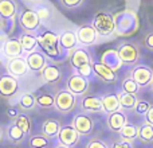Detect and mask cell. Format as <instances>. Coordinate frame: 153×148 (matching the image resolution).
I'll return each instance as SVG.
<instances>
[{
	"label": "cell",
	"instance_id": "6da1fadb",
	"mask_svg": "<svg viewBox=\"0 0 153 148\" xmlns=\"http://www.w3.org/2000/svg\"><path fill=\"white\" fill-rule=\"evenodd\" d=\"M93 27L101 37H109L114 32L116 23L110 13L108 12H97L93 19Z\"/></svg>",
	"mask_w": 153,
	"mask_h": 148
},
{
	"label": "cell",
	"instance_id": "7a4b0ae2",
	"mask_svg": "<svg viewBox=\"0 0 153 148\" xmlns=\"http://www.w3.org/2000/svg\"><path fill=\"white\" fill-rule=\"evenodd\" d=\"M38 45L40 46L43 51H45L47 55L54 57L58 54V42H59V37L54 32L46 31L43 34L38 35Z\"/></svg>",
	"mask_w": 153,
	"mask_h": 148
},
{
	"label": "cell",
	"instance_id": "3957f363",
	"mask_svg": "<svg viewBox=\"0 0 153 148\" xmlns=\"http://www.w3.org/2000/svg\"><path fill=\"white\" fill-rule=\"evenodd\" d=\"M67 89L74 96H82L89 89V79L81 74H71L67 79Z\"/></svg>",
	"mask_w": 153,
	"mask_h": 148
},
{
	"label": "cell",
	"instance_id": "277c9868",
	"mask_svg": "<svg viewBox=\"0 0 153 148\" xmlns=\"http://www.w3.org/2000/svg\"><path fill=\"white\" fill-rule=\"evenodd\" d=\"M55 106L61 112H71L75 106V97L69 90H59L55 96Z\"/></svg>",
	"mask_w": 153,
	"mask_h": 148
},
{
	"label": "cell",
	"instance_id": "5b68a950",
	"mask_svg": "<svg viewBox=\"0 0 153 148\" xmlns=\"http://www.w3.org/2000/svg\"><path fill=\"white\" fill-rule=\"evenodd\" d=\"M58 141L61 146L70 147L75 146L79 140V133L73 125H66V127H61V131L58 133Z\"/></svg>",
	"mask_w": 153,
	"mask_h": 148
},
{
	"label": "cell",
	"instance_id": "8992f818",
	"mask_svg": "<svg viewBox=\"0 0 153 148\" xmlns=\"http://www.w3.org/2000/svg\"><path fill=\"white\" fill-rule=\"evenodd\" d=\"M19 84L13 75H1L0 77V96L3 98H10L18 92Z\"/></svg>",
	"mask_w": 153,
	"mask_h": 148
},
{
	"label": "cell",
	"instance_id": "52a82bcc",
	"mask_svg": "<svg viewBox=\"0 0 153 148\" xmlns=\"http://www.w3.org/2000/svg\"><path fill=\"white\" fill-rule=\"evenodd\" d=\"M19 22H20V26L23 27L26 31H34L40 24V19H39V16H38L36 11H32V10H27V11H24V12H22L20 18H19Z\"/></svg>",
	"mask_w": 153,
	"mask_h": 148
},
{
	"label": "cell",
	"instance_id": "ba28073f",
	"mask_svg": "<svg viewBox=\"0 0 153 148\" xmlns=\"http://www.w3.org/2000/svg\"><path fill=\"white\" fill-rule=\"evenodd\" d=\"M132 78L137 82L138 86H146V85L152 84L153 72L152 69L146 66H137L132 70Z\"/></svg>",
	"mask_w": 153,
	"mask_h": 148
},
{
	"label": "cell",
	"instance_id": "9c48e42d",
	"mask_svg": "<svg viewBox=\"0 0 153 148\" xmlns=\"http://www.w3.org/2000/svg\"><path fill=\"white\" fill-rule=\"evenodd\" d=\"M118 57L124 64L134 65L138 59V51L136 46H133L132 43H124L118 49Z\"/></svg>",
	"mask_w": 153,
	"mask_h": 148
},
{
	"label": "cell",
	"instance_id": "30bf717a",
	"mask_svg": "<svg viewBox=\"0 0 153 148\" xmlns=\"http://www.w3.org/2000/svg\"><path fill=\"white\" fill-rule=\"evenodd\" d=\"M73 127L75 128L79 135L86 136L93 131L94 124H93L91 117L87 116V114H76L73 120Z\"/></svg>",
	"mask_w": 153,
	"mask_h": 148
},
{
	"label": "cell",
	"instance_id": "8fae6325",
	"mask_svg": "<svg viewBox=\"0 0 153 148\" xmlns=\"http://www.w3.org/2000/svg\"><path fill=\"white\" fill-rule=\"evenodd\" d=\"M7 69L11 75L20 77L28 72V65H27V61L24 58L16 57V58H10V61L7 64Z\"/></svg>",
	"mask_w": 153,
	"mask_h": 148
},
{
	"label": "cell",
	"instance_id": "7c38bea8",
	"mask_svg": "<svg viewBox=\"0 0 153 148\" xmlns=\"http://www.w3.org/2000/svg\"><path fill=\"white\" fill-rule=\"evenodd\" d=\"M76 39L82 45H93L97 40V31L94 30L93 26H82L76 30Z\"/></svg>",
	"mask_w": 153,
	"mask_h": 148
},
{
	"label": "cell",
	"instance_id": "4fadbf2b",
	"mask_svg": "<svg viewBox=\"0 0 153 148\" xmlns=\"http://www.w3.org/2000/svg\"><path fill=\"white\" fill-rule=\"evenodd\" d=\"M91 69L102 81H105V82H114L116 81V74H114L113 69L109 67L108 65L102 64V62H95V64H93Z\"/></svg>",
	"mask_w": 153,
	"mask_h": 148
},
{
	"label": "cell",
	"instance_id": "5bb4252c",
	"mask_svg": "<svg viewBox=\"0 0 153 148\" xmlns=\"http://www.w3.org/2000/svg\"><path fill=\"white\" fill-rule=\"evenodd\" d=\"M70 64L74 69L78 70L79 67L85 66V65H90V55L87 51H85L83 49H76L73 51V54L70 55Z\"/></svg>",
	"mask_w": 153,
	"mask_h": 148
},
{
	"label": "cell",
	"instance_id": "9a60e30c",
	"mask_svg": "<svg viewBox=\"0 0 153 148\" xmlns=\"http://www.w3.org/2000/svg\"><path fill=\"white\" fill-rule=\"evenodd\" d=\"M40 77L47 84H55L61 79L62 73L59 70L58 66L55 65H48V66H45L42 70H40Z\"/></svg>",
	"mask_w": 153,
	"mask_h": 148
},
{
	"label": "cell",
	"instance_id": "2e32d148",
	"mask_svg": "<svg viewBox=\"0 0 153 148\" xmlns=\"http://www.w3.org/2000/svg\"><path fill=\"white\" fill-rule=\"evenodd\" d=\"M26 61L28 65V69H31L32 72H40L46 66L45 55L42 53H38V51H31L26 58Z\"/></svg>",
	"mask_w": 153,
	"mask_h": 148
},
{
	"label": "cell",
	"instance_id": "e0dca14e",
	"mask_svg": "<svg viewBox=\"0 0 153 148\" xmlns=\"http://www.w3.org/2000/svg\"><path fill=\"white\" fill-rule=\"evenodd\" d=\"M126 124V116H125L122 112H113V113L109 114L108 117V127L110 128V131L113 132H120L121 128Z\"/></svg>",
	"mask_w": 153,
	"mask_h": 148
},
{
	"label": "cell",
	"instance_id": "ac0fdd59",
	"mask_svg": "<svg viewBox=\"0 0 153 148\" xmlns=\"http://www.w3.org/2000/svg\"><path fill=\"white\" fill-rule=\"evenodd\" d=\"M4 54L8 57V58H16V57L22 55V45L19 42V39H8L7 42L4 43V49H3Z\"/></svg>",
	"mask_w": 153,
	"mask_h": 148
},
{
	"label": "cell",
	"instance_id": "d6986e66",
	"mask_svg": "<svg viewBox=\"0 0 153 148\" xmlns=\"http://www.w3.org/2000/svg\"><path fill=\"white\" fill-rule=\"evenodd\" d=\"M101 102H102V109L108 113H113V112L118 111L120 108V100L118 96L116 94H106L101 98Z\"/></svg>",
	"mask_w": 153,
	"mask_h": 148
},
{
	"label": "cell",
	"instance_id": "ffe728a7",
	"mask_svg": "<svg viewBox=\"0 0 153 148\" xmlns=\"http://www.w3.org/2000/svg\"><path fill=\"white\" fill-rule=\"evenodd\" d=\"M59 43H61V46L63 49H66V50H73L76 46V43H78L76 34L74 31L66 30V31H63L62 35L59 37Z\"/></svg>",
	"mask_w": 153,
	"mask_h": 148
},
{
	"label": "cell",
	"instance_id": "44dd1931",
	"mask_svg": "<svg viewBox=\"0 0 153 148\" xmlns=\"http://www.w3.org/2000/svg\"><path fill=\"white\" fill-rule=\"evenodd\" d=\"M5 133H7V139L13 144L20 143V141L24 139V136H26V133H24L23 131L15 124V123L11 124V125H8L7 129H5Z\"/></svg>",
	"mask_w": 153,
	"mask_h": 148
},
{
	"label": "cell",
	"instance_id": "7402d4cb",
	"mask_svg": "<svg viewBox=\"0 0 153 148\" xmlns=\"http://www.w3.org/2000/svg\"><path fill=\"white\" fill-rule=\"evenodd\" d=\"M43 135H46L47 138H55L58 136L59 131H61V124L54 119H47L42 125Z\"/></svg>",
	"mask_w": 153,
	"mask_h": 148
},
{
	"label": "cell",
	"instance_id": "603a6c76",
	"mask_svg": "<svg viewBox=\"0 0 153 148\" xmlns=\"http://www.w3.org/2000/svg\"><path fill=\"white\" fill-rule=\"evenodd\" d=\"M81 105H82V108H83V111H89V112L102 111V102H101V100L97 97H89V96H86V97H83Z\"/></svg>",
	"mask_w": 153,
	"mask_h": 148
},
{
	"label": "cell",
	"instance_id": "cb8c5ba5",
	"mask_svg": "<svg viewBox=\"0 0 153 148\" xmlns=\"http://www.w3.org/2000/svg\"><path fill=\"white\" fill-rule=\"evenodd\" d=\"M19 42H20L23 51H26V53H31V51H34L35 47H36V45H38L36 37H34V35H31V34H23V35H20V38H19Z\"/></svg>",
	"mask_w": 153,
	"mask_h": 148
},
{
	"label": "cell",
	"instance_id": "d4e9b609",
	"mask_svg": "<svg viewBox=\"0 0 153 148\" xmlns=\"http://www.w3.org/2000/svg\"><path fill=\"white\" fill-rule=\"evenodd\" d=\"M16 13V4L13 0H0V16L12 18Z\"/></svg>",
	"mask_w": 153,
	"mask_h": 148
},
{
	"label": "cell",
	"instance_id": "484cf974",
	"mask_svg": "<svg viewBox=\"0 0 153 148\" xmlns=\"http://www.w3.org/2000/svg\"><path fill=\"white\" fill-rule=\"evenodd\" d=\"M137 139H140L144 144L153 143V125L151 124H144L138 128V136Z\"/></svg>",
	"mask_w": 153,
	"mask_h": 148
},
{
	"label": "cell",
	"instance_id": "4316f807",
	"mask_svg": "<svg viewBox=\"0 0 153 148\" xmlns=\"http://www.w3.org/2000/svg\"><path fill=\"white\" fill-rule=\"evenodd\" d=\"M120 135H121V138L124 139V140L133 141L134 139H137V136H138V128L136 127V125L128 124V123H126V124L121 128Z\"/></svg>",
	"mask_w": 153,
	"mask_h": 148
},
{
	"label": "cell",
	"instance_id": "83f0119b",
	"mask_svg": "<svg viewBox=\"0 0 153 148\" xmlns=\"http://www.w3.org/2000/svg\"><path fill=\"white\" fill-rule=\"evenodd\" d=\"M118 100H120V106L125 109H133L137 102L136 94H130V93H121L118 94Z\"/></svg>",
	"mask_w": 153,
	"mask_h": 148
},
{
	"label": "cell",
	"instance_id": "f1b7e54d",
	"mask_svg": "<svg viewBox=\"0 0 153 148\" xmlns=\"http://www.w3.org/2000/svg\"><path fill=\"white\" fill-rule=\"evenodd\" d=\"M30 148H47L50 146V138L46 135H35L28 141Z\"/></svg>",
	"mask_w": 153,
	"mask_h": 148
},
{
	"label": "cell",
	"instance_id": "f546056e",
	"mask_svg": "<svg viewBox=\"0 0 153 148\" xmlns=\"http://www.w3.org/2000/svg\"><path fill=\"white\" fill-rule=\"evenodd\" d=\"M35 101L40 108H53V106H55V97L51 94H47V93L36 96Z\"/></svg>",
	"mask_w": 153,
	"mask_h": 148
},
{
	"label": "cell",
	"instance_id": "4dcf8cb0",
	"mask_svg": "<svg viewBox=\"0 0 153 148\" xmlns=\"http://www.w3.org/2000/svg\"><path fill=\"white\" fill-rule=\"evenodd\" d=\"M15 124L18 125L19 128H20L22 131H23L24 133H30V131H31V120H30L28 116H26V114H18L15 119Z\"/></svg>",
	"mask_w": 153,
	"mask_h": 148
},
{
	"label": "cell",
	"instance_id": "1f68e13d",
	"mask_svg": "<svg viewBox=\"0 0 153 148\" xmlns=\"http://www.w3.org/2000/svg\"><path fill=\"white\" fill-rule=\"evenodd\" d=\"M35 104H36L35 97L32 94H30V93H26V94H23L19 98V106H20L23 111H30V109H32Z\"/></svg>",
	"mask_w": 153,
	"mask_h": 148
},
{
	"label": "cell",
	"instance_id": "d6a6232c",
	"mask_svg": "<svg viewBox=\"0 0 153 148\" xmlns=\"http://www.w3.org/2000/svg\"><path fill=\"white\" fill-rule=\"evenodd\" d=\"M122 90L125 93H130V94H137L138 92V85L133 78H128L122 84Z\"/></svg>",
	"mask_w": 153,
	"mask_h": 148
},
{
	"label": "cell",
	"instance_id": "836d02e7",
	"mask_svg": "<svg viewBox=\"0 0 153 148\" xmlns=\"http://www.w3.org/2000/svg\"><path fill=\"white\" fill-rule=\"evenodd\" d=\"M149 108H151L149 102H146V101H137L133 109H134L136 113H138V114H145Z\"/></svg>",
	"mask_w": 153,
	"mask_h": 148
},
{
	"label": "cell",
	"instance_id": "e575fe53",
	"mask_svg": "<svg viewBox=\"0 0 153 148\" xmlns=\"http://www.w3.org/2000/svg\"><path fill=\"white\" fill-rule=\"evenodd\" d=\"M86 148H109V147L101 139H90L86 144Z\"/></svg>",
	"mask_w": 153,
	"mask_h": 148
},
{
	"label": "cell",
	"instance_id": "d590c367",
	"mask_svg": "<svg viewBox=\"0 0 153 148\" xmlns=\"http://www.w3.org/2000/svg\"><path fill=\"white\" fill-rule=\"evenodd\" d=\"M110 148H133L132 146V141H128V140H116L111 143Z\"/></svg>",
	"mask_w": 153,
	"mask_h": 148
},
{
	"label": "cell",
	"instance_id": "8d00e7d4",
	"mask_svg": "<svg viewBox=\"0 0 153 148\" xmlns=\"http://www.w3.org/2000/svg\"><path fill=\"white\" fill-rule=\"evenodd\" d=\"M144 46L153 51V32H149V34L145 35V38H144Z\"/></svg>",
	"mask_w": 153,
	"mask_h": 148
},
{
	"label": "cell",
	"instance_id": "74e56055",
	"mask_svg": "<svg viewBox=\"0 0 153 148\" xmlns=\"http://www.w3.org/2000/svg\"><path fill=\"white\" fill-rule=\"evenodd\" d=\"M36 13H38L40 20H47V19L50 18V11H48L47 8H43V7L39 8V10L36 11Z\"/></svg>",
	"mask_w": 153,
	"mask_h": 148
},
{
	"label": "cell",
	"instance_id": "f35d334b",
	"mask_svg": "<svg viewBox=\"0 0 153 148\" xmlns=\"http://www.w3.org/2000/svg\"><path fill=\"white\" fill-rule=\"evenodd\" d=\"M62 1V4L63 5H66V7H69V8H74L76 7V5H79L83 0H61Z\"/></svg>",
	"mask_w": 153,
	"mask_h": 148
},
{
	"label": "cell",
	"instance_id": "ab89813d",
	"mask_svg": "<svg viewBox=\"0 0 153 148\" xmlns=\"http://www.w3.org/2000/svg\"><path fill=\"white\" fill-rule=\"evenodd\" d=\"M90 72H91V66H90V65H85V66H82L78 69V73L83 77H89Z\"/></svg>",
	"mask_w": 153,
	"mask_h": 148
},
{
	"label": "cell",
	"instance_id": "60d3db41",
	"mask_svg": "<svg viewBox=\"0 0 153 148\" xmlns=\"http://www.w3.org/2000/svg\"><path fill=\"white\" fill-rule=\"evenodd\" d=\"M145 121H146V124L153 125V106H151L148 109V112L145 113Z\"/></svg>",
	"mask_w": 153,
	"mask_h": 148
},
{
	"label": "cell",
	"instance_id": "b9f144b4",
	"mask_svg": "<svg viewBox=\"0 0 153 148\" xmlns=\"http://www.w3.org/2000/svg\"><path fill=\"white\" fill-rule=\"evenodd\" d=\"M7 116L8 117H15V119H16V116H18V112H16V109L11 108V109H8V111H7Z\"/></svg>",
	"mask_w": 153,
	"mask_h": 148
},
{
	"label": "cell",
	"instance_id": "7bdbcfd3",
	"mask_svg": "<svg viewBox=\"0 0 153 148\" xmlns=\"http://www.w3.org/2000/svg\"><path fill=\"white\" fill-rule=\"evenodd\" d=\"M3 139H4V132H3V129L0 128V141H3Z\"/></svg>",
	"mask_w": 153,
	"mask_h": 148
},
{
	"label": "cell",
	"instance_id": "ee69618b",
	"mask_svg": "<svg viewBox=\"0 0 153 148\" xmlns=\"http://www.w3.org/2000/svg\"><path fill=\"white\" fill-rule=\"evenodd\" d=\"M55 148H70V147H65V146H58V147H55Z\"/></svg>",
	"mask_w": 153,
	"mask_h": 148
},
{
	"label": "cell",
	"instance_id": "f6af8a7d",
	"mask_svg": "<svg viewBox=\"0 0 153 148\" xmlns=\"http://www.w3.org/2000/svg\"><path fill=\"white\" fill-rule=\"evenodd\" d=\"M152 89H153V81H152Z\"/></svg>",
	"mask_w": 153,
	"mask_h": 148
}]
</instances>
